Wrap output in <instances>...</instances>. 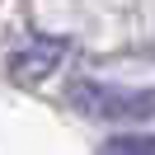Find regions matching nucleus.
I'll list each match as a JSON object with an SVG mask.
<instances>
[{"instance_id": "1", "label": "nucleus", "mask_w": 155, "mask_h": 155, "mask_svg": "<svg viewBox=\"0 0 155 155\" xmlns=\"http://www.w3.org/2000/svg\"><path fill=\"white\" fill-rule=\"evenodd\" d=\"M66 104H75L85 117L141 122V117H155V89H122V85H99V80H71Z\"/></svg>"}, {"instance_id": "2", "label": "nucleus", "mask_w": 155, "mask_h": 155, "mask_svg": "<svg viewBox=\"0 0 155 155\" xmlns=\"http://www.w3.org/2000/svg\"><path fill=\"white\" fill-rule=\"evenodd\" d=\"M71 52L66 38H28V47H19L10 57V75L19 85H33V80L52 75V66H61V57Z\"/></svg>"}, {"instance_id": "3", "label": "nucleus", "mask_w": 155, "mask_h": 155, "mask_svg": "<svg viewBox=\"0 0 155 155\" xmlns=\"http://www.w3.org/2000/svg\"><path fill=\"white\" fill-rule=\"evenodd\" d=\"M99 155H155V132L146 136H113L99 146Z\"/></svg>"}]
</instances>
